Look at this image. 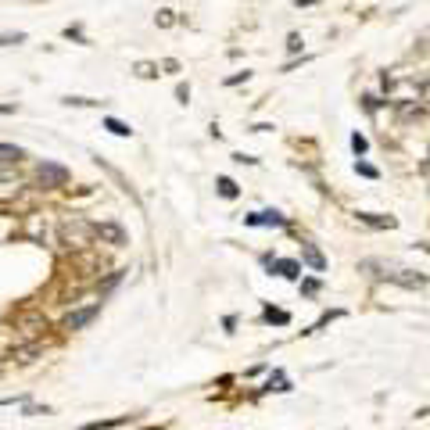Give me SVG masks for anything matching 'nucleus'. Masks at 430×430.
<instances>
[{
	"instance_id": "nucleus-1",
	"label": "nucleus",
	"mask_w": 430,
	"mask_h": 430,
	"mask_svg": "<svg viewBox=\"0 0 430 430\" xmlns=\"http://www.w3.org/2000/svg\"><path fill=\"white\" fill-rule=\"evenodd\" d=\"M68 180V169L65 165H54V162H43L40 165V183L43 187H61Z\"/></svg>"
},
{
	"instance_id": "nucleus-2",
	"label": "nucleus",
	"mask_w": 430,
	"mask_h": 430,
	"mask_svg": "<svg viewBox=\"0 0 430 430\" xmlns=\"http://www.w3.org/2000/svg\"><path fill=\"white\" fill-rule=\"evenodd\" d=\"M22 190V176L11 169H0V201H11Z\"/></svg>"
},
{
	"instance_id": "nucleus-3",
	"label": "nucleus",
	"mask_w": 430,
	"mask_h": 430,
	"mask_svg": "<svg viewBox=\"0 0 430 430\" xmlns=\"http://www.w3.org/2000/svg\"><path fill=\"white\" fill-rule=\"evenodd\" d=\"M266 262V269H276V272H280V276H287V280H298V276H301V266L298 262H287V259H262Z\"/></svg>"
},
{
	"instance_id": "nucleus-4",
	"label": "nucleus",
	"mask_w": 430,
	"mask_h": 430,
	"mask_svg": "<svg viewBox=\"0 0 430 430\" xmlns=\"http://www.w3.org/2000/svg\"><path fill=\"white\" fill-rule=\"evenodd\" d=\"M100 312V305H90V309H79V312H72L68 319H65V326H68V330H83V326L93 319Z\"/></svg>"
},
{
	"instance_id": "nucleus-5",
	"label": "nucleus",
	"mask_w": 430,
	"mask_h": 430,
	"mask_svg": "<svg viewBox=\"0 0 430 430\" xmlns=\"http://www.w3.org/2000/svg\"><path fill=\"white\" fill-rule=\"evenodd\" d=\"M244 222L247 226H284V215L280 212H255V215H247Z\"/></svg>"
},
{
	"instance_id": "nucleus-6",
	"label": "nucleus",
	"mask_w": 430,
	"mask_h": 430,
	"mask_svg": "<svg viewBox=\"0 0 430 430\" xmlns=\"http://www.w3.org/2000/svg\"><path fill=\"white\" fill-rule=\"evenodd\" d=\"M301 259H305V262H309L316 272H323V269H326V259L319 255V251H316L312 244H301Z\"/></svg>"
},
{
	"instance_id": "nucleus-7",
	"label": "nucleus",
	"mask_w": 430,
	"mask_h": 430,
	"mask_svg": "<svg viewBox=\"0 0 430 430\" xmlns=\"http://www.w3.org/2000/svg\"><path fill=\"white\" fill-rule=\"evenodd\" d=\"M25 158V151L22 147H11V144H0V162H18Z\"/></svg>"
},
{
	"instance_id": "nucleus-8",
	"label": "nucleus",
	"mask_w": 430,
	"mask_h": 430,
	"mask_svg": "<svg viewBox=\"0 0 430 430\" xmlns=\"http://www.w3.org/2000/svg\"><path fill=\"white\" fill-rule=\"evenodd\" d=\"M105 130H112L115 137H130V133H133L130 125H125V122H118V118H105Z\"/></svg>"
},
{
	"instance_id": "nucleus-9",
	"label": "nucleus",
	"mask_w": 430,
	"mask_h": 430,
	"mask_svg": "<svg viewBox=\"0 0 430 430\" xmlns=\"http://www.w3.org/2000/svg\"><path fill=\"white\" fill-rule=\"evenodd\" d=\"M359 219H362V222H369V226H381V230H391V226H394V219H391V215H387V219H381V215H366V212H362Z\"/></svg>"
},
{
	"instance_id": "nucleus-10",
	"label": "nucleus",
	"mask_w": 430,
	"mask_h": 430,
	"mask_svg": "<svg viewBox=\"0 0 430 430\" xmlns=\"http://www.w3.org/2000/svg\"><path fill=\"white\" fill-rule=\"evenodd\" d=\"M219 194H222V197H237V183L222 176V180H219Z\"/></svg>"
},
{
	"instance_id": "nucleus-11",
	"label": "nucleus",
	"mask_w": 430,
	"mask_h": 430,
	"mask_svg": "<svg viewBox=\"0 0 430 430\" xmlns=\"http://www.w3.org/2000/svg\"><path fill=\"white\" fill-rule=\"evenodd\" d=\"M351 147H355V155H366V151H369V140L355 133V137H351Z\"/></svg>"
},
{
	"instance_id": "nucleus-12",
	"label": "nucleus",
	"mask_w": 430,
	"mask_h": 430,
	"mask_svg": "<svg viewBox=\"0 0 430 430\" xmlns=\"http://www.w3.org/2000/svg\"><path fill=\"white\" fill-rule=\"evenodd\" d=\"M355 172H362L366 180H376V169H373V165H366V162H355Z\"/></svg>"
},
{
	"instance_id": "nucleus-13",
	"label": "nucleus",
	"mask_w": 430,
	"mask_h": 430,
	"mask_svg": "<svg viewBox=\"0 0 430 430\" xmlns=\"http://www.w3.org/2000/svg\"><path fill=\"white\" fill-rule=\"evenodd\" d=\"M266 319H272V323H280V326H287V323H291V316H287V312H272V309L266 312Z\"/></svg>"
},
{
	"instance_id": "nucleus-14",
	"label": "nucleus",
	"mask_w": 430,
	"mask_h": 430,
	"mask_svg": "<svg viewBox=\"0 0 430 430\" xmlns=\"http://www.w3.org/2000/svg\"><path fill=\"white\" fill-rule=\"evenodd\" d=\"M137 75H144V79H151V75H158L155 65H137Z\"/></svg>"
},
{
	"instance_id": "nucleus-15",
	"label": "nucleus",
	"mask_w": 430,
	"mask_h": 430,
	"mask_svg": "<svg viewBox=\"0 0 430 430\" xmlns=\"http://www.w3.org/2000/svg\"><path fill=\"white\" fill-rule=\"evenodd\" d=\"M0 43H4V47H8V43H25V33H15V36H0Z\"/></svg>"
},
{
	"instance_id": "nucleus-16",
	"label": "nucleus",
	"mask_w": 430,
	"mask_h": 430,
	"mask_svg": "<svg viewBox=\"0 0 430 430\" xmlns=\"http://www.w3.org/2000/svg\"><path fill=\"white\" fill-rule=\"evenodd\" d=\"M423 100H430V83H427V86H423Z\"/></svg>"
}]
</instances>
